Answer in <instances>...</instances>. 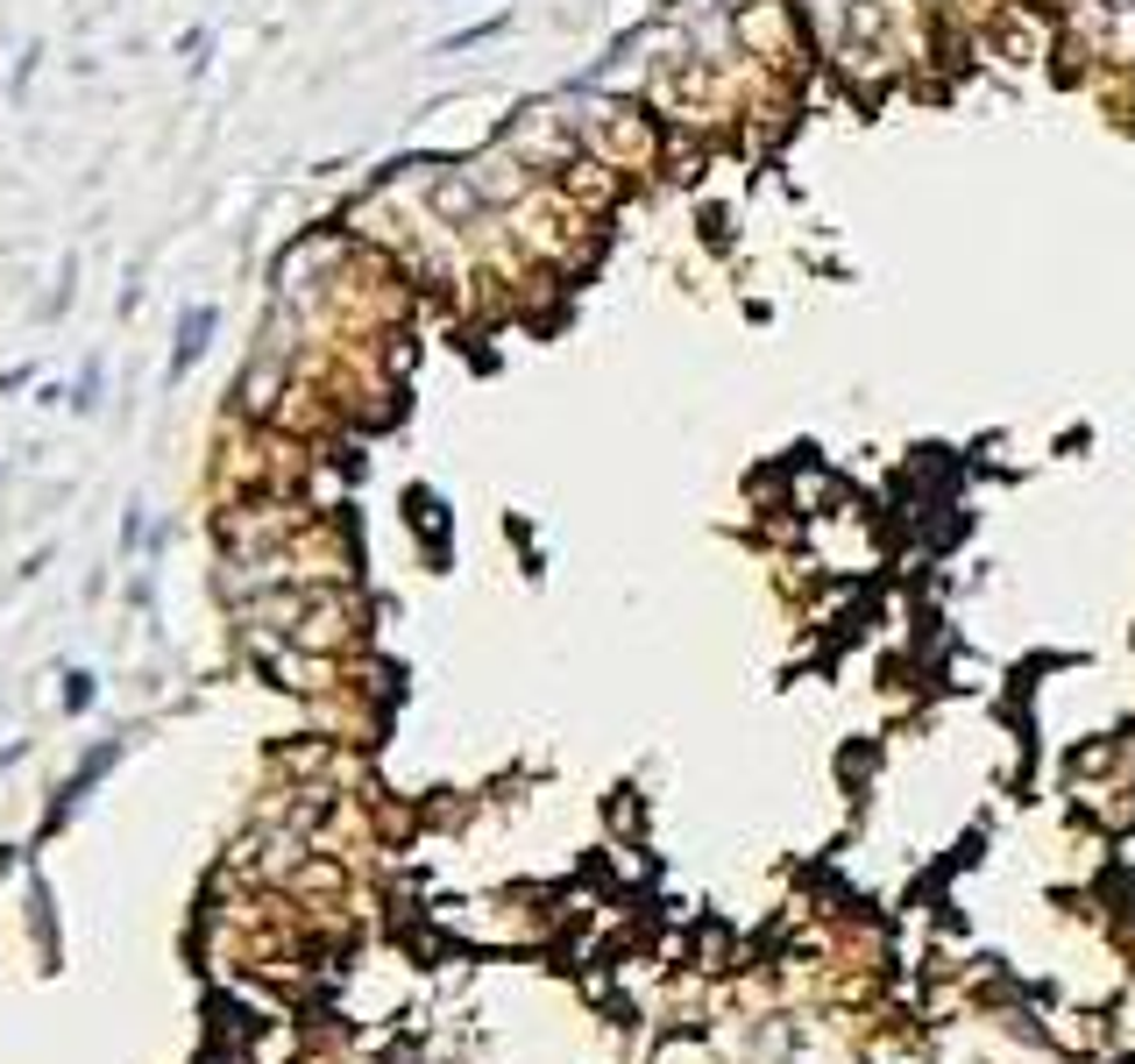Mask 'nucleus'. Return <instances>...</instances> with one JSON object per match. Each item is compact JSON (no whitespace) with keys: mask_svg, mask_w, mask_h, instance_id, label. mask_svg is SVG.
Instances as JSON below:
<instances>
[{"mask_svg":"<svg viewBox=\"0 0 1135 1064\" xmlns=\"http://www.w3.org/2000/svg\"><path fill=\"white\" fill-rule=\"evenodd\" d=\"M206 334H214V312H192V320H185V341H177V355H171V369H192V363H199V348H206Z\"/></svg>","mask_w":1135,"mask_h":1064,"instance_id":"f257e3e1","label":"nucleus"}]
</instances>
